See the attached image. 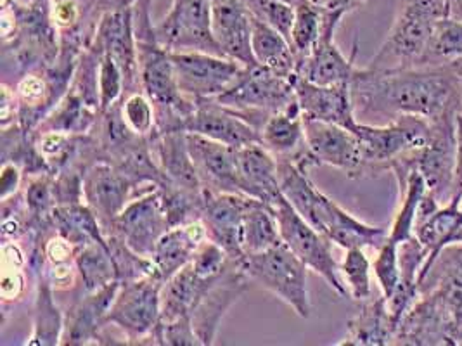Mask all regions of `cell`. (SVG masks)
Wrapping results in <instances>:
<instances>
[{
	"label": "cell",
	"mask_w": 462,
	"mask_h": 346,
	"mask_svg": "<svg viewBox=\"0 0 462 346\" xmlns=\"http://www.w3.org/2000/svg\"><path fill=\"white\" fill-rule=\"evenodd\" d=\"M462 59L443 66L392 71L357 69L350 88L356 116L386 118L420 116L433 120L457 106Z\"/></svg>",
	"instance_id": "1"
},
{
	"label": "cell",
	"mask_w": 462,
	"mask_h": 346,
	"mask_svg": "<svg viewBox=\"0 0 462 346\" xmlns=\"http://www.w3.org/2000/svg\"><path fill=\"white\" fill-rule=\"evenodd\" d=\"M279 182L284 197L294 210L319 232L345 250L378 248L388 239L390 231L373 227L343 210L331 197L320 193L310 180L309 170L291 161L277 159Z\"/></svg>",
	"instance_id": "2"
},
{
	"label": "cell",
	"mask_w": 462,
	"mask_h": 346,
	"mask_svg": "<svg viewBox=\"0 0 462 346\" xmlns=\"http://www.w3.org/2000/svg\"><path fill=\"white\" fill-rule=\"evenodd\" d=\"M450 0H400L392 30L367 68L374 71L420 68L437 23L450 18Z\"/></svg>",
	"instance_id": "3"
},
{
	"label": "cell",
	"mask_w": 462,
	"mask_h": 346,
	"mask_svg": "<svg viewBox=\"0 0 462 346\" xmlns=\"http://www.w3.org/2000/svg\"><path fill=\"white\" fill-rule=\"evenodd\" d=\"M241 267L250 282L258 284L291 306L298 317H310L312 303L307 286L309 267L284 242L260 253L245 255Z\"/></svg>",
	"instance_id": "4"
},
{
	"label": "cell",
	"mask_w": 462,
	"mask_h": 346,
	"mask_svg": "<svg viewBox=\"0 0 462 346\" xmlns=\"http://www.w3.org/2000/svg\"><path fill=\"white\" fill-rule=\"evenodd\" d=\"M215 99L237 111L253 127L262 130L269 116L296 101L293 77H281L263 66H250Z\"/></svg>",
	"instance_id": "5"
},
{
	"label": "cell",
	"mask_w": 462,
	"mask_h": 346,
	"mask_svg": "<svg viewBox=\"0 0 462 346\" xmlns=\"http://www.w3.org/2000/svg\"><path fill=\"white\" fill-rule=\"evenodd\" d=\"M352 132L360 142L364 175L390 170L400 158L422 150L430 139V125L420 116H400L386 125L358 122Z\"/></svg>",
	"instance_id": "6"
},
{
	"label": "cell",
	"mask_w": 462,
	"mask_h": 346,
	"mask_svg": "<svg viewBox=\"0 0 462 346\" xmlns=\"http://www.w3.org/2000/svg\"><path fill=\"white\" fill-rule=\"evenodd\" d=\"M162 287L163 282L156 276L120 282L106 325L120 329L126 343L152 345V334L162 319Z\"/></svg>",
	"instance_id": "7"
},
{
	"label": "cell",
	"mask_w": 462,
	"mask_h": 346,
	"mask_svg": "<svg viewBox=\"0 0 462 346\" xmlns=\"http://www.w3.org/2000/svg\"><path fill=\"white\" fill-rule=\"evenodd\" d=\"M273 208L282 242L310 270L328 282L339 296H346V284L339 278V263L331 251L333 242L300 215L284 195L277 199Z\"/></svg>",
	"instance_id": "8"
},
{
	"label": "cell",
	"mask_w": 462,
	"mask_h": 346,
	"mask_svg": "<svg viewBox=\"0 0 462 346\" xmlns=\"http://www.w3.org/2000/svg\"><path fill=\"white\" fill-rule=\"evenodd\" d=\"M156 39L169 52L224 56L211 30L210 0H171L169 14L156 24Z\"/></svg>",
	"instance_id": "9"
},
{
	"label": "cell",
	"mask_w": 462,
	"mask_h": 346,
	"mask_svg": "<svg viewBox=\"0 0 462 346\" xmlns=\"http://www.w3.org/2000/svg\"><path fill=\"white\" fill-rule=\"evenodd\" d=\"M170 229L169 215L156 186H149L128 201L109 234L118 236L139 255L152 259L158 241ZM106 234V236H109Z\"/></svg>",
	"instance_id": "10"
},
{
	"label": "cell",
	"mask_w": 462,
	"mask_h": 346,
	"mask_svg": "<svg viewBox=\"0 0 462 346\" xmlns=\"http://www.w3.org/2000/svg\"><path fill=\"white\" fill-rule=\"evenodd\" d=\"M180 92L192 101L224 94L246 66L208 52H170Z\"/></svg>",
	"instance_id": "11"
},
{
	"label": "cell",
	"mask_w": 462,
	"mask_h": 346,
	"mask_svg": "<svg viewBox=\"0 0 462 346\" xmlns=\"http://www.w3.org/2000/svg\"><path fill=\"white\" fill-rule=\"evenodd\" d=\"M90 47L97 49L101 54H109L122 68L126 94L141 90L132 0H115L106 9Z\"/></svg>",
	"instance_id": "12"
},
{
	"label": "cell",
	"mask_w": 462,
	"mask_h": 346,
	"mask_svg": "<svg viewBox=\"0 0 462 346\" xmlns=\"http://www.w3.org/2000/svg\"><path fill=\"white\" fill-rule=\"evenodd\" d=\"M248 276L245 274L241 261L231 260L226 270L211 279L205 293L190 312V323L201 346H211L217 340L218 327L224 317L248 289Z\"/></svg>",
	"instance_id": "13"
},
{
	"label": "cell",
	"mask_w": 462,
	"mask_h": 346,
	"mask_svg": "<svg viewBox=\"0 0 462 346\" xmlns=\"http://www.w3.org/2000/svg\"><path fill=\"white\" fill-rule=\"evenodd\" d=\"M341 20L343 16L339 14L322 13L320 37L312 47V50L307 56L298 59L296 73H294L296 77L317 86L352 84L358 69L356 68L357 49H354L352 58H346L339 50V47L335 42V33Z\"/></svg>",
	"instance_id": "14"
},
{
	"label": "cell",
	"mask_w": 462,
	"mask_h": 346,
	"mask_svg": "<svg viewBox=\"0 0 462 346\" xmlns=\"http://www.w3.org/2000/svg\"><path fill=\"white\" fill-rule=\"evenodd\" d=\"M457 120L452 109L433 118V127H430V139L426 146L418 152V168L422 173L428 189L440 201L454 193V173H456V151H457Z\"/></svg>",
	"instance_id": "15"
},
{
	"label": "cell",
	"mask_w": 462,
	"mask_h": 346,
	"mask_svg": "<svg viewBox=\"0 0 462 346\" xmlns=\"http://www.w3.org/2000/svg\"><path fill=\"white\" fill-rule=\"evenodd\" d=\"M120 289V281L111 282L105 287L84 293L79 286L73 289L75 298L64 312V331L61 345H101L106 329V317Z\"/></svg>",
	"instance_id": "16"
},
{
	"label": "cell",
	"mask_w": 462,
	"mask_h": 346,
	"mask_svg": "<svg viewBox=\"0 0 462 346\" xmlns=\"http://www.w3.org/2000/svg\"><path fill=\"white\" fill-rule=\"evenodd\" d=\"M134 196V184L111 163L96 161L85 168L84 203L97 216L105 236Z\"/></svg>",
	"instance_id": "17"
},
{
	"label": "cell",
	"mask_w": 462,
	"mask_h": 346,
	"mask_svg": "<svg viewBox=\"0 0 462 346\" xmlns=\"http://www.w3.org/2000/svg\"><path fill=\"white\" fill-rule=\"evenodd\" d=\"M254 197L239 193H208L205 191L201 222L207 238L217 242L232 260L241 261L245 257L241 236L243 220Z\"/></svg>",
	"instance_id": "18"
},
{
	"label": "cell",
	"mask_w": 462,
	"mask_h": 346,
	"mask_svg": "<svg viewBox=\"0 0 462 346\" xmlns=\"http://www.w3.org/2000/svg\"><path fill=\"white\" fill-rule=\"evenodd\" d=\"M307 146L317 165L339 168L348 177L364 175V159L358 137L352 130L320 120L303 118Z\"/></svg>",
	"instance_id": "19"
},
{
	"label": "cell",
	"mask_w": 462,
	"mask_h": 346,
	"mask_svg": "<svg viewBox=\"0 0 462 346\" xmlns=\"http://www.w3.org/2000/svg\"><path fill=\"white\" fill-rule=\"evenodd\" d=\"M186 130L236 150L260 144V130L253 127L237 111L220 105L217 99L196 101Z\"/></svg>",
	"instance_id": "20"
},
{
	"label": "cell",
	"mask_w": 462,
	"mask_h": 346,
	"mask_svg": "<svg viewBox=\"0 0 462 346\" xmlns=\"http://www.w3.org/2000/svg\"><path fill=\"white\" fill-rule=\"evenodd\" d=\"M260 144L275 159L291 161L305 170H309L310 167H319L316 158L307 146L303 113L298 105V99L288 108L281 109L269 116V120L260 130Z\"/></svg>",
	"instance_id": "21"
},
{
	"label": "cell",
	"mask_w": 462,
	"mask_h": 346,
	"mask_svg": "<svg viewBox=\"0 0 462 346\" xmlns=\"http://www.w3.org/2000/svg\"><path fill=\"white\" fill-rule=\"evenodd\" d=\"M188 146L199 182L205 191L243 195L239 187L236 148L190 132H188Z\"/></svg>",
	"instance_id": "22"
},
{
	"label": "cell",
	"mask_w": 462,
	"mask_h": 346,
	"mask_svg": "<svg viewBox=\"0 0 462 346\" xmlns=\"http://www.w3.org/2000/svg\"><path fill=\"white\" fill-rule=\"evenodd\" d=\"M211 30L226 58L256 66L252 50V14L243 0H210Z\"/></svg>",
	"instance_id": "23"
},
{
	"label": "cell",
	"mask_w": 462,
	"mask_h": 346,
	"mask_svg": "<svg viewBox=\"0 0 462 346\" xmlns=\"http://www.w3.org/2000/svg\"><path fill=\"white\" fill-rule=\"evenodd\" d=\"M294 94L303 113V118L337 123L354 130L358 123L352 99L350 84L317 86L300 77H293Z\"/></svg>",
	"instance_id": "24"
},
{
	"label": "cell",
	"mask_w": 462,
	"mask_h": 346,
	"mask_svg": "<svg viewBox=\"0 0 462 346\" xmlns=\"http://www.w3.org/2000/svg\"><path fill=\"white\" fill-rule=\"evenodd\" d=\"M241 193L273 206L282 196L277 159L262 144L237 150Z\"/></svg>",
	"instance_id": "25"
},
{
	"label": "cell",
	"mask_w": 462,
	"mask_h": 346,
	"mask_svg": "<svg viewBox=\"0 0 462 346\" xmlns=\"http://www.w3.org/2000/svg\"><path fill=\"white\" fill-rule=\"evenodd\" d=\"M205 239L207 231L201 220L190 222L186 225L170 227L158 241L151 259L156 278L165 284L180 269L189 265Z\"/></svg>",
	"instance_id": "26"
},
{
	"label": "cell",
	"mask_w": 462,
	"mask_h": 346,
	"mask_svg": "<svg viewBox=\"0 0 462 346\" xmlns=\"http://www.w3.org/2000/svg\"><path fill=\"white\" fill-rule=\"evenodd\" d=\"M151 148L158 167L165 175V180L194 193H201L203 186L196 172L189 146H188V132H169V133H154L149 137Z\"/></svg>",
	"instance_id": "27"
},
{
	"label": "cell",
	"mask_w": 462,
	"mask_h": 346,
	"mask_svg": "<svg viewBox=\"0 0 462 346\" xmlns=\"http://www.w3.org/2000/svg\"><path fill=\"white\" fill-rule=\"evenodd\" d=\"M35 302H33V331L24 345H61L64 331V312L56 303V289L43 274H35Z\"/></svg>",
	"instance_id": "28"
},
{
	"label": "cell",
	"mask_w": 462,
	"mask_h": 346,
	"mask_svg": "<svg viewBox=\"0 0 462 346\" xmlns=\"http://www.w3.org/2000/svg\"><path fill=\"white\" fill-rule=\"evenodd\" d=\"M220 276V274H218ZM217 278V276H215ZM215 278H201L192 265H186L162 287V319L160 323L190 317L196 303Z\"/></svg>",
	"instance_id": "29"
},
{
	"label": "cell",
	"mask_w": 462,
	"mask_h": 346,
	"mask_svg": "<svg viewBox=\"0 0 462 346\" xmlns=\"http://www.w3.org/2000/svg\"><path fill=\"white\" fill-rule=\"evenodd\" d=\"M252 50L256 65L263 66L281 77H294L296 54L291 42L271 24L253 16Z\"/></svg>",
	"instance_id": "30"
},
{
	"label": "cell",
	"mask_w": 462,
	"mask_h": 346,
	"mask_svg": "<svg viewBox=\"0 0 462 346\" xmlns=\"http://www.w3.org/2000/svg\"><path fill=\"white\" fill-rule=\"evenodd\" d=\"M397 327L392 321L386 298L365 300L357 317L348 323V331L339 345H386L395 338Z\"/></svg>",
	"instance_id": "31"
},
{
	"label": "cell",
	"mask_w": 462,
	"mask_h": 346,
	"mask_svg": "<svg viewBox=\"0 0 462 346\" xmlns=\"http://www.w3.org/2000/svg\"><path fill=\"white\" fill-rule=\"evenodd\" d=\"M281 242L282 238L273 206L260 199H253L243 220L241 244L245 255L271 250Z\"/></svg>",
	"instance_id": "32"
},
{
	"label": "cell",
	"mask_w": 462,
	"mask_h": 346,
	"mask_svg": "<svg viewBox=\"0 0 462 346\" xmlns=\"http://www.w3.org/2000/svg\"><path fill=\"white\" fill-rule=\"evenodd\" d=\"M459 201H452L450 206L443 208L440 212H433L428 218L422 222H418L414 231L420 244L431 253V257L422 267V272L420 274V284L422 276L430 270L435 255L440 251L441 248L456 236V232L462 227V212L457 208Z\"/></svg>",
	"instance_id": "33"
},
{
	"label": "cell",
	"mask_w": 462,
	"mask_h": 346,
	"mask_svg": "<svg viewBox=\"0 0 462 346\" xmlns=\"http://www.w3.org/2000/svg\"><path fill=\"white\" fill-rule=\"evenodd\" d=\"M79 287L84 293H92L116 281L115 265L109 255L106 241H92L77 250Z\"/></svg>",
	"instance_id": "34"
},
{
	"label": "cell",
	"mask_w": 462,
	"mask_h": 346,
	"mask_svg": "<svg viewBox=\"0 0 462 346\" xmlns=\"http://www.w3.org/2000/svg\"><path fill=\"white\" fill-rule=\"evenodd\" d=\"M462 59V20L445 18L437 23L422 66H443Z\"/></svg>",
	"instance_id": "35"
},
{
	"label": "cell",
	"mask_w": 462,
	"mask_h": 346,
	"mask_svg": "<svg viewBox=\"0 0 462 346\" xmlns=\"http://www.w3.org/2000/svg\"><path fill=\"white\" fill-rule=\"evenodd\" d=\"M294 22L291 28V45L300 58L307 56L316 45L322 30V13L312 0H293Z\"/></svg>",
	"instance_id": "36"
},
{
	"label": "cell",
	"mask_w": 462,
	"mask_h": 346,
	"mask_svg": "<svg viewBox=\"0 0 462 346\" xmlns=\"http://www.w3.org/2000/svg\"><path fill=\"white\" fill-rule=\"evenodd\" d=\"M106 244H107L109 255H111L113 265H115L116 281H135V279H143L149 276H156L152 260L146 259V257L139 255L137 251H134L125 241H122L118 236L109 234V236H106Z\"/></svg>",
	"instance_id": "37"
},
{
	"label": "cell",
	"mask_w": 462,
	"mask_h": 346,
	"mask_svg": "<svg viewBox=\"0 0 462 346\" xmlns=\"http://www.w3.org/2000/svg\"><path fill=\"white\" fill-rule=\"evenodd\" d=\"M2 303L18 302L24 293V263L28 261L18 241L2 242Z\"/></svg>",
	"instance_id": "38"
},
{
	"label": "cell",
	"mask_w": 462,
	"mask_h": 346,
	"mask_svg": "<svg viewBox=\"0 0 462 346\" xmlns=\"http://www.w3.org/2000/svg\"><path fill=\"white\" fill-rule=\"evenodd\" d=\"M339 272H343L348 295L354 300L365 302L371 298V261L364 253V248L346 250V257L339 265Z\"/></svg>",
	"instance_id": "39"
},
{
	"label": "cell",
	"mask_w": 462,
	"mask_h": 346,
	"mask_svg": "<svg viewBox=\"0 0 462 346\" xmlns=\"http://www.w3.org/2000/svg\"><path fill=\"white\" fill-rule=\"evenodd\" d=\"M253 18L271 24L291 42L294 5L290 0H243Z\"/></svg>",
	"instance_id": "40"
},
{
	"label": "cell",
	"mask_w": 462,
	"mask_h": 346,
	"mask_svg": "<svg viewBox=\"0 0 462 346\" xmlns=\"http://www.w3.org/2000/svg\"><path fill=\"white\" fill-rule=\"evenodd\" d=\"M122 111L128 127L139 135L151 137L156 129V114L151 99L143 90L126 94L122 101Z\"/></svg>",
	"instance_id": "41"
},
{
	"label": "cell",
	"mask_w": 462,
	"mask_h": 346,
	"mask_svg": "<svg viewBox=\"0 0 462 346\" xmlns=\"http://www.w3.org/2000/svg\"><path fill=\"white\" fill-rule=\"evenodd\" d=\"M443 312H448L456 317L457 324L462 323V251L457 259L448 261V270L443 272L440 289L435 298Z\"/></svg>",
	"instance_id": "42"
},
{
	"label": "cell",
	"mask_w": 462,
	"mask_h": 346,
	"mask_svg": "<svg viewBox=\"0 0 462 346\" xmlns=\"http://www.w3.org/2000/svg\"><path fill=\"white\" fill-rule=\"evenodd\" d=\"M126 86L125 77L122 68L109 56H101L99 65V109L105 113L106 109L111 108L118 101L125 97Z\"/></svg>",
	"instance_id": "43"
},
{
	"label": "cell",
	"mask_w": 462,
	"mask_h": 346,
	"mask_svg": "<svg viewBox=\"0 0 462 346\" xmlns=\"http://www.w3.org/2000/svg\"><path fill=\"white\" fill-rule=\"evenodd\" d=\"M374 274L378 278L383 296L388 300L399 287L400 263L399 244L388 238L379 246L378 257L373 263Z\"/></svg>",
	"instance_id": "44"
},
{
	"label": "cell",
	"mask_w": 462,
	"mask_h": 346,
	"mask_svg": "<svg viewBox=\"0 0 462 346\" xmlns=\"http://www.w3.org/2000/svg\"><path fill=\"white\" fill-rule=\"evenodd\" d=\"M23 178H24V173L16 163H4L2 178H0V187H2L0 201L18 195L22 191Z\"/></svg>",
	"instance_id": "45"
},
{
	"label": "cell",
	"mask_w": 462,
	"mask_h": 346,
	"mask_svg": "<svg viewBox=\"0 0 462 346\" xmlns=\"http://www.w3.org/2000/svg\"><path fill=\"white\" fill-rule=\"evenodd\" d=\"M312 2L322 13L339 14V16L345 18L348 13L356 11L358 7H362L364 4H369L373 0H312Z\"/></svg>",
	"instance_id": "46"
},
{
	"label": "cell",
	"mask_w": 462,
	"mask_h": 346,
	"mask_svg": "<svg viewBox=\"0 0 462 346\" xmlns=\"http://www.w3.org/2000/svg\"><path fill=\"white\" fill-rule=\"evenodd\" d=\"M457 151H456V173H454V193L452 201H461L462 197V114H457Z\"/></svg>",
	"instance_id": "47"
},
{
	"label": "cell",
	"mask_w": 462,
	"mask_h": 346,
	"mask_svg": "<svg viewBox=\"0 0 462 346\" xmlns=\"http://www.w3.org/2000/svg\"><path fill=\"white\" fill-rule=\"evenodd\" d=\"M16 2H22V4H30V2H33V0H16Z\"/></svg>",
	"instance_id": "48"
},
{
	"label": "cell",
	"mask_w": 462,
	"mask_h": 346,
	"mask_svg": "<svg viewBox=\"0 0 462 346\" xmlns=\"http://www.w3.org/2000/svg\"><path fill=\"white\" fill-rule=\"evenodd\" d=\"M290 2H293V0H290Z\"/></svg>",
	"instance_id": "49"
},
{
	"label": "cell",
	"mask_w": 462,
	"mask_h": 346,
	"mask_svg": "<svg viewBox=\"0 0 462 346\" xmlns=\"http://www.w3.org/2000/svg\"><path fill=\"white\" fill-rule=\"evenodd\" d=\"M132 2H134V0H132Z\"/></svg>",
	"instance_id": "50"
},
{
	"label": "cell",
	"mask_w": 462,
	"mask_h": 346,
	"mask_svg": "<svg viewBox=\"0 0 462 346\" xmlns=\"http://www.w3.org/2000/svg\"><path fill=\"white\" fill-rule=\"evenodd\" d=\"M461 212H462V210H461Z\"/></svg>",
	"instance_id": "51"
},
{
	"label": "cell",
	"mask_w": 462,
	"mask_h": 346,
	"mask_svg": "<svg viewBox=\"0 0 462 346\" xmlns=\"http://www.w3.org/2000/svg\"><path fill=\"white\" fill-rule=\"evenodd\" d=\"M461 106H462V105H461Z\"/></svg>",
	"instance_id": "52"
}]
</instances>
